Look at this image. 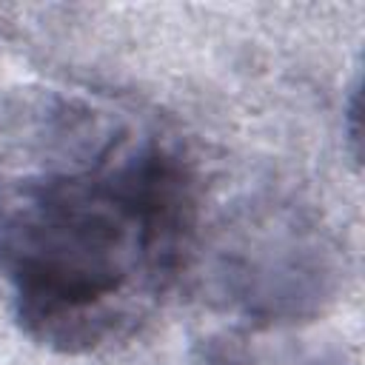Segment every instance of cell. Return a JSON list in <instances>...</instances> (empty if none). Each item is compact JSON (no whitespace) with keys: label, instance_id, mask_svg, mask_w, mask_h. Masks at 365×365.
I'll list each match as a JSON object with an SVG mask.
<instances>
[{"label":"cell","instance_id":"6da1fadb","mask_svg":"<svg viewBox=\"0 0 365 365\" xmlns=\"http://www.w3.org/2000/svg\"><path fill=\"white\" fill-rule=\"evenodd\" d=\"M197 228L191 168L157 137L20 182L0 205V277L37 345L83 356L137 334L180 277Z\"/></svg>","mask_w":365,"mask_h":365},{"label":"cell","instance_id":"7a4b0ae2","mask_svg":"<svg viewBox=\"0 0 365 365\" xmlns=\"http://www.w3.org/2000/svg\"><path fill=\"white\" fill-rule=\"evenodd\" d=\"M348 134H351V143H354V157L359 160V80L354 83L351 88V103H348Z\"/></svg>","mask_w":365,"mask_h":365}]
</instances>
